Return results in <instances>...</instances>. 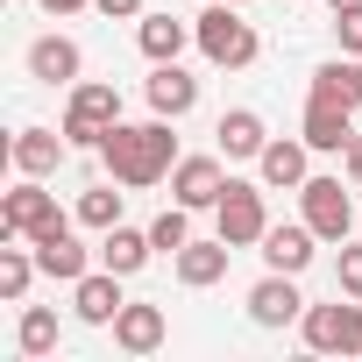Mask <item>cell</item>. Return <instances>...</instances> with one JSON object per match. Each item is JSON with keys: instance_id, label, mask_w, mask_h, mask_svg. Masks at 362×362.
<instances>
[{"instance_id": "cell-1", "label": "cell", "mask_w": 362, "mask_h": 362, "mask_svg": "<svg viewBox=\"0 0 362 362\" xmlns=\"http://www.w3.org/2000/svg\"><path fill=\"white\" fill-rule=\"evenodd\" d=\"M100 163L114 170V185L149 192V185H163L170 163H177V135H170L163 114H156V121H114L107 142H100Z\"/></svg>"}, {"instance_id": "cell-2", "label": "cell", "mask_w": 362, "mask_h": 362, "mask_svg": "<svg viewBox=\"0 0 362 362\" xmlns=\"http://www.w3.org/2000/svg\"><path fill=\"white\" fill-rule=\"evenodd\" d=\"M192 43H199V57L221 64V71H249V64L263 57V36L242 22V8H228V0H206V15L192 22Z\"/></svg>"}, {"instance_id": "cell-3", "label": "cell", "mask_w": 362, "mask_h": 362, "mask_svg": "<svg viewBox=\"0 0 362 362\" xmlns=\"http://www.w3.org/2000/svg\"><path fill=\"white\" fill-rule=\"evenodd\" d=\"M114 121H121V93H114L107 78H78L71 100H64V135H71V149H100Z\"/></svg>"}, {"instance_id": "cell-4", "label": "cell", "mask_w": 362, "mask_h": 362, "mask_svg": "<svg viewBox=\"0 0 362 362\" xmlns=\"http://www.w3.org/2000/svg\"><path fill=\"white\" fill-rule=\"evenodd\" d=\"M298 334H305L313 355H362V298L341 291L334 305H305Z\"/></svg>"}, {"instance_id": "cell-5", "label": "cell", "mask_w": 362, "mask_h": 362, "mask_svg": "<svg viewBox=\"0 0 362 362\" xmlns=\"http://www.w3.org/2000/svg\"><path fill=\"white\" fill-rule=\"evenodd\" d=\"M57 192H43V177H22V185L0 199V242H36L43 228H57Z\"/></svg>"}, {"instance_id": "cell-6", "label": "cell", "mask_w": 362, "mask_h": 362, "mask_svg": "<svg viewBox=\"0 0 362 362\" xmlns=\"http://www.w3.org/2000/svg\"><path fill=\"white\" fill-rule=\"evenodd\" d=\"M298 206H305V228L320 235V242H348L355 235V199L341 192V177H305L298 185Z\"/></svg>"}, {"instance_id": "cell-7", "label": "cell", "mask_w": 362, "mask_h": 362, "mask_svg": "<svg viewBox=\"0 0 362 362\" xmlns=\"http://www.w3.org/2000/svg\"><path fill=\"white\" fill-rule=\"evenodd\" d=\"M214 221H221V235H228L235 249H263V235H270V214H263V192H256V185H242V177H228V192H221Z\"/></svg>"}, {"instance_id": "cell-8", "label": "cell", "mask_w": 362, "mask_h": 362, "mask_svg": "<svg viewBox=\"0 0 362 362\" xmlns=\"http://www.w3.org/2000/svg\"><path fill=\"white\" fill-rule=\"evenodd\" d=\"M221 192H228V170H221V156H177L170 163V199L177 206H221Z\"/></svg>"}, {"instance_id": "cell-9", "label": "cell", "mask_w": 362, "mask_h": 362, "mask_svg": "<svg viewBox=\"0 0 362 362\" xmlns=\"http://www.w3.org/2000/svg\"><path fill=\"white\" fill-rule=\"evenodd\" d=\"M298 135H305L320 156H341V149L355 142V107H348V100H320V93H313V100H305Z\"/></svg>"}, {"instance_id": "cell-10", "label": "cell", "mask_w": 362, "mask_h": 362, "mask_svg": "<svg viewBox=\"0 0 362 362\" xmlns=\"http://www.w3.org/2000/svg\"><path fill=\"white\" fill-rule=\"evenodd\" d=\"M36 263H43V277H57V284H78L86 270H93V249H78V235H71V221H57V228H43L36 242Z\"/></svg>"}, {"instance_id": "cell-11", "label": "cell", "mask_w": 362, "mask_h": 362, "mask_svg": "<svg viewBox=\"0 0 362 362\" xmlns=\"http://www.w3.org/2000/svg\"><path fill=\"white\" fill-rule=\"evenodd\" d=\"M128 298H121V270H86L78 284H71V313L86 320V327H114V313H121Z\"/></svg>"}, {"instance_id": "cell-12", "label": "cell", "mask_w": 362, "mask_h": 362, "mask_svg": "<svg viewBox=\"0 0 362 362\" xmlns=\"http://www.w3.org/2000/svg\"><path fill=\"white\" fill-rule=\"evenodd\" d=\"M249 320H256V327H291V320H305L298 277H291V270H270V277L249 291Z\"/></svg>"}, {"instance_id": "cell-13", "label": "cell", "mask_w": 362, "mask_h": 362, "mask_svg": "<svg viewBox=\"0 0 362 362\" xmlns=\"http://www.w3.org/2000/svg\"><path fill=\"white\" fill-rule=\"evenodd\" d=\"M142 93H149V114H163V121H185V114L199 107V78L177 64V57H170V64H156Z\"/></svg>"}, {"instance_id": "cell-14", "label": "cell", "mask_w": 362, "mask_h": 362, "mask_svg": "<svg viewBox=\"0 0 362 362\" xmlns=\"http://www.w3.org/2000/svg\"><path fill=\"white\" fill-rule=\"evenodd\" d=\"M8 156H15L22 177H50V170L71 156V135H64V128H22V135L8 142Z\"/></svg>"}, {"instance_id": "cell-15", "label": "cell", "mask_w": 362, "mask_h": 362, "mask_svg": "<svg viewBox=\"0 0 362 362\" xmlns=\"http://www.w3.org/2000/svg\"><path fill=\"white\" fill-rule=\"evenodd\" d=\"M305 156H313V142H305V135H298V142H263L256 177H263L270 192H298L305 177H313V170H305Z\"/></svg>"}, {"instance_id": "cell-16", "label": "cell", "mask_w": 362, "mask_h": 362, "mask_svg": "<svg viewBox=\"0 0 362 362\" xmlns=\"http://www.w3.org/2000/svg\"><path fill=\"white\" fill-rule=\"evenodd\" d=\"M228 256H235V242H228V235H214V242H185L170 263H177V284L206 291V284H221V277H228Z\"/></svg>"}, {"instance_id": "cell-17", "label": "cell", "mask_w": 362, "mask_h": 362, "mask_svg": "<svg viewBox=\"0 0 362 362\" xmlns=\"http://www.w3.org/2000/svg\"><path fill=\"white\" fill-rule=\"evenodd\" d=\"M78 71H86V57H78L71 36H36V43H29V78H43V86H78Z\"/></svg>"}, {"instance_id": "cell-18", "label": "cell", "mask_w": 362, "mask_h": 362, "mask_svg": "<svg viewBox=\"0 0 362 362\" xmlns=\"http://www.w3.org/2000/svg\"><path fill=\"white\" fill-rule=\"evenodd\" d=\"M163 334H170V327H163V305H121V313H114V348H121V355H156Z\"/></svg>"}, {"instance_id": "cell-19", "label": "cell", "mask_w": 362, "mask_h": 362, "mask_svg": "<svg viewBox=\"0 0 362 362\" xmlns=\"http://www.w3.org/2000/svg\"><path fill=\"white\" fill-rule=\"evenodd\" d=\"M214 135H221V156H228V163L263 156V142H270V128H263V114H256V107H228Z\"/></svg>"}, {"instance_id": "cell-20", "label": "cell", "mask_w": 362, "mask_h": 362, "mask_svg": "<svg viewBox=\"0 0 362 362\" xmlns=\"http://www.w3.org/2000/svg\"><path fill=\"white\" fill-rule=\"evenodd\" d=\"M149 256H156L149 228H121V221H114V228L100 235V263H107V270H121V277H135V270H142Z\"/></svg>"}, {"instance_id": "cell-21", "label": "cell", "mask_w": 362, "mask_h": 362, "mask_svg": "<svg viewBox=\"0 0 362 362\" xmlns=\"http://www.w3.org/2000/svg\"><path fill=\"white\" fill-rule=\"evenodd\" d=\"M135 43H142L149 64H170L177 50L192 43V22H177V15H142V22H135Z\"/></svg>"}, {"instance_id": "cell-22", "label": "cell", "mask_w": 362, "mask_h": 362, "mask_svg": "<svg viewBox=\"0 0 362 362\" xmlns=\"http://www.w3.org/2000/svg\"><path fill=\"white\" fill-rule=\"evenodd\" d=\"M313 242H320V235H313L305 221H298V228H270V235H263V263H270V270H291V277H298V270L313 263Z\"/></svg>"}, {"instance_id": "cell-23", "label": "cell", "mask_w": 362, "mask_h": 362, "mask_svg": "<svg viewBox=\"0 0 362 362\" xmlns=\"http://www.w3.org/2000/svg\"><path fill=\"white\" fill-rule=\"evenodd\" d=\"M313 93H320V100H348V107L362 114V57H334V64H320V71H313Z\"/></svg>"}, {"instance_id": "cell-24", "label": "cell", "mask_w": 362, "mask_h": 362, "mask_svg": "<svg viewBox=\"0 0 362 362\" xmlns=\"http://www.w3.org/2000/svg\"><path fill=\"white\" fill-rule=\"evenodd\" d=\"M43 263H36V249H15V242H0V298L8 305H22L29 298V277H36Z\"/></svg>"}, {"instance_id": "cell-25", "label": "cell", "mask_w": 362, "mask_h": 362, "mask_svg": "<svg viewBox=\"0 0 362 362\" xmlns=\"http://www.w3.org/2000/svg\"><path fill=\"white\" fill-rule=\"evenodd\" d=\"M15 348H22L29 362H36V355H50V348H57V313H50V305H29V313H22V327H15Z\"/></svg>"}, {"instance_id": "cell-26", "label": "cell", "mask_w": 362, "mask_h": 362, "mask_svg": "<svg viewBox=\"0 0 362 362\" xmlns=\"http://www.w3.org/2000/svg\"><path fill=\"white\" fill-rule=\"evenodd\" d=\"M149 242H156V256H177V249L192 242V206H163L149 221Z\"/></svg>"}, {"instance_id": "cell-27", "label": "cell", "mask_w": 362, "mask_h": 362, "mask_svg": "<svg viewBox=\"0 0 362 362\" xmlns=\"http://www.w3.org/2000/svg\"><path fill=\"white\" fill-rule=\"evenodd\" d=\"M78 221L107 235V228L121 221V192H114V185H93V192H78Z\"/></svg>"}, {"instance_id": "cell-28", "label": "cell", "mask_w": 362, "mask_h": 362, "mask_svg": "<svg viewBox=\"0 0 362 362\" xmlns=\"http://www.w3.org/2000/svg\"><path fill=\"white\" fill-rule=\"evenodd\" d=\"M334 284H341L348 298H362V249H348V242H341V256H334Z\"/></svg>"}, {"instance_id": "cell-29", "label": "cell", "mask_w": 362, "mask_h": 362, "mask_svg": "<svg viewBox=\"0 0 362 362\" xmlns=\"http://www.w3.org/2000/svg\"><path fill=\"white\" fill-rule=\"evenodd\" d=\"M334 36H341V50H348V57H362V8L334 15Z\"/></svg>"}, {"instance_id": "cell-30", "label": "cell", "mask_w": 362, "mask_h": 362, "mask_svg": "<svg viewBox=\"0 0 362 362\" xmlns=\"http://www.w3.org/2000/svg\"><path fill=\"white\" fill-rule=\"evenodd\" d=\"M107 22H142V0H93Z\"/></svg>"}, {"instance_id": "cell-31", "label": "cell", "mask_w": 362, "mask_h": 362, "mask_svg": "<svg viewBox=\"0 0 362 362\" xmlns=\"http://www.w3.org/2000/svg\"><path fill=\"white\" fill-rule=\"evenodd\" d=\"M341 163H348V185H355V192H362V135H355V142H348V149H341Z\"/></svg>"}, {"instance_id": "cell-32", "label": "cell", "mask_w": 362, "mask_h": 362, "mask_svg": "<svg viewBox=\"0 0 362 362\" xmlns=\"http://www.w3.org/2000/svg\"><path fill=\"white\" fill-rule=\"evenodd\" d=\"M43 15H78V8H93V0H36Z\"/></svg>"}, {"instance_id": "cell-33", "label": "cell", "mask_w": 362, "mask_h": 362, "mask_svg": "<svg viewBox=\"0 0 362 362\" xmlns=\"http://www.w3.org/2000/svg\"><path fill=\"white\" fill-rule=\"evenodd\" d=\"M327 8H334V15H348V8H362V0H327Z\"/></svg>"}, {"instance_id": "cell-34", "label": "cell", "mask_w": 362, "mask_h": 362, "mask_svg": "<svg viewBox=\"0 0 362 362\" xmlns=\"http://www.w3.org/2000/svg\"><path fill=\"white\" fill-rule=\"evenodd\" d=\"M228 8H249V0H228Z\"/></svg>"}]
</instances>
